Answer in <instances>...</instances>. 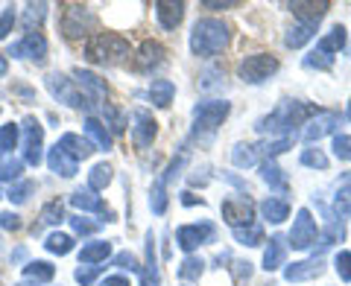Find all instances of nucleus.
<instances>
[{"label":"nucleus","mask_w":351,"mask_h":286,"mask_svg":"<svg viewBox=\"0 0 351 286\" xmlns=\"http://www.w3.org/2000/svg\"><path fill=\"white\" fill-rule=\"evenodd\" d=\"M228 38H232V32H228L223 21L199 18L191 32V53L199 59H214L217 53H223L228 47Z\"/></svg>","instance_id":"1"},{"label":"nucleus","mask_w":351,"mask_h":286,"mask_svg":"<svg viewBox=\"0 0 351 286\" xmlns=\"http://www.w3.org/2000/svg\"><path fill=\"white\" fill-rule=\"evenodd\" d=\"M132 56V47L123 36L114 32H97L85 44V59L91 64H120Z\"/></svg>","instance_id":"2"},{"label":"nucleus","mask_w":351,"mask_h":286,"mask_svg":"<svg viewBox=\"0 0 351 286\" xmlns=\"http://www.w3.org/2000/svg\"><path fill=\"white\" fill-rule=\"evenodd\" d=\"M232 105L226 100H205L196 103L193 108V135H214V131L226 123Z\"/></svg>","instance_id":"3"},{"label":"nucleus","mask_w":351,"mask_h":286,"mask_svg":"<svg viewBox=\"0 0 351 286\" xmlns=\"http://www.w3.org/2000/svg\"><path fill=\"white\" fill-rule=\"evenodd\" d=\"M97 27V18L88 6L82 3H68L62 9V32L68 38H91Z\"/></svg>","instance_id":"4"},{"label":"nucleus","mask_w":351,"mask_h":286,"mask_svg":"<svg viewBox=\"0 0 351 286\" xmlns=\"http://www.w3.org/2000/svg\"><path fill=\"white\" fill-rule=\"evenodd\" d=\"M21 135H24V140H21V149H24V164H29V167H38V164L44 161V126L29 114V117H24V123H21Z\"/></svg>","instance_id":"5"},{"label":"nucleus","mask_w":351,"mask_h":286,"mask_svg":"<svg viewBox=\"0 0 351 286\" xmlns=\"http://www.w3.org/2000/svg\"><path fill=\"white\" fill-rule=\"evenodd\" d=\"M276 73H278V59L269 56V53H255V56H246L240 62V79L249 85H261Z\"/></svg>","instance_id":"6"},{"label":"nucleus","mask_w":351,"mask_h":286,"mask_svg":"<svg viewBox=\"0 0 351 286\" xmlns=\"http://www.w3.org/2000/svg\"><path fill=\"white\" fill-rule=\"evenodd\" d=\"M316 237H319V225H316L313 213L307 211V207H302V211L295 213V219H293V228H290V237H287L290 243L287 246L304 251V248H311L316 243Z\"/></svg>","instance_id":"7"},{"label":"nucleus","mask_w":351,"mask_h":286,"mask_svg":"<svg viewBox=\"0 0 351 286\" xmlns=\"http://www.w3.org/2000/svg\"><path fill=\"white\" fill-rule=\"evenodd\" d=\"M219 211H223V219L232 225V231L255 222V202H252L249 196H228V199H223V205H219Z\"/></svg>","instance_id":"8"},{"label":"nucleus","mask_w":351,"mask_h":286,"mask_svg":"<svg viewBox=\"0 0 351 286\" xmlns=\"http://www.w3.org/2000/svg\"><path fill=\"white\" fill-rule=\"evenodd\" d=\"M44 85H47V91L56 96L59 103L71 105V108H88V103L82 100V94H80V88H76V82L68 79L64 73H50L47 79H44Z\"/></svg>","instance_id":"9"},{"label":"nucleus","mask_w":351,"mask_h":286,"mask_svg":"<svg viewBox=\"0 0 351 286\" xmlns=\"http://www.w3.org/2000/svg\"><path fill=\"white\" fill-rule=\"evenodd\" d=\"M217 231L211 222H193V225H182L176 231V243H179L182 251H196L205 243H214Z\"/></svg>","instance_id":"10"},{"label":"nucleus","mask_w":351,"mask_h":286,"mask_svg":"<svg viewBox=\"0 0 351 286\" xmlns=\"http://www.w3.org/2000/svg\"><path fill=\"white\" fill-rule=\"evenodd\" d=\"M9 56L15 59H32L36 64H44L47 62V38L41 36V32H29L21 41H15L12 47H9Z\"/></svg>","instance_id":"11"},{"label":"nucleus","mask_w":351,"mask_h":286,"mask_svg":"<svg viewBox=\"0 0 351 286\" xmlns=\"http://www.w3.org/2000/svg\"><path fill=\"white\" fill-rule=\"evenodd\" d=\"M73 82H76V88H80L82 100H85L88 105H100V103L106 100V82H103L97 73L76 68V70H73Z\"/></svg>","instance_id":"12"},{"label":"nucleus","mask_w":351,"mask_h":286,"mask_svg":"<svg viewBox=\"0 0 351 286\" xmlns=\"http://www.w3.org/2000/svg\"><path fill=\"white\" fill-rule=\"evenodd\" d=\"M132 120H135V126H132V140H135V146H138V149L152 146V140H156V135H158L156 117H152L147 108H135Z\"/></svg>","instance_id":"13"},{"label":"nucleus","mask_w":351,"mask_h":286,"mask_svg":"<svg viewBox=\"0 0 351 286\" xmlns=\"http://www.w3.org/2000/svg\"><path fill=\"white\" fill-rule=\"evenodd\" d=\"M71 205L76 207V211H82V213H100L103 216V222H114V211L108 205H103V199L97 196L94 190H73L71 193Z\"/></svg>","instance_id":"14"},{"label":"nucleus","mask_w":351,"mask_h":286,"mask_svg":"<svg viewBox=\"0 0 351 286\" xmlns=\"http://www.w3.org/2000/svg\"><path fill=\"white\" fill-rule=\"evenodd\" d=\"M339 123V114L337 112H319L313 120H307V126H304V143H316V140H322L325 135H334V129Z\"/></svg>","instance_id":"15"},{"label":"nucleus","mask_w":351,"mask_h":286,"mask_svg":"<svg viewBox=\"0 0 351 286\" xmlns=\"http://www.w3.org/2000/svg\"><path fill=\"white\" fill-rule=\"evenodd\" d=\"M325 272V260L322 257H311V260H299V263H290L284 269V281L290 283H304V281H313Z\"/></svg>","instance_id":"16"},{"label":"nucleus","mask_w":351,"mask_h":286,"mask_svg":"<svg viewBox=\"0 0 351 286\" xmlns=\"http://www.w3.org/2000/svg\"><path fill=\"white\" fill-rule=\"evenodd\" d=\"M167 56V53H164V47L158 41H144L138 47V56H135V70H141V73H152V70H158Z\"/></svg>","instance_id":"17"},{"label":"nucleus","mask_w":351,"mask_h":286,"mask_svg":"<svg viewBox=\"0 0 351 286\" xmlns=\"http://www.w3.org/2000/svg\"><path fill=\"white\" fill-rule=\"evenodd\" d=\"M287 9L299 21H304V24H319L325 18V12L331 9V3H328V0H295V3H290Z\"/></svg>","instance_id":"18"},{"label":"nucleus","mask_w":351,"mask_h":286,"mask_svg":"<svg viewBox=\"0 0 351 286\" xmlns=\"http://www.w3.org/2000/svg\"><path fill=\"white\" fill-rule=\"evenodd\" d=\"M287 239H284L281 234H276V237H269V246H267V251H263V269L267 272H276V269H281V266H287Z\"/></svg>","instance_id":"19"},{"label":"nucleus","mask_w":351,"mask_h":286,"mask_svg":"<svg viewBox=\"0 0 351 286\" xmlns=\"http://www.w3.org/2000/svg\"><path fill=\"white\" fill-rule=\"evenodd\" d=\"M47 167L56 172V175H62V179H73V175L80 172V164H76V161L68 155V152L59 146V143L47 152Z\"/></svg>","instance_id":"20"},{"label":"nucleus","mask_w":351,"mask_h":286,"mask_svg":"<svg viewBox=\"0 0 351 286\" xmlns=\"http://www.w3.org/2000/svg\"><path fill=\"white\" fill-rule=\"evenodd\" d=\"M82 129H85V138L91 140V146H94V149H103V152L112 149V131L106 129L103 120H97V117H85Z\"/></svg>","instance_id":"21"},{"label":"nucleus","mask_w":351,"mask_h":286,"mask_svg":"<svg viewBox=\"0 0 351 286\" xmlns=\"http://www.w3.org/2000/svg\"><path fill=\"white\" fill-rule=\"evenodd\" d=\"M59 146L68 152V155H71L76 164L85 161V158H91V152H94L91 140L82 138V135H73V131H68V135H62V138H59Z\"/></svg>","instance_id":"22"},{"label":"nucleus","mask_w":351,"mask_h":286,"mask_svg":"<svg viewBox=\"0 0 351 286\" xmlns=\"http://www.w3.org/2000/svg\"><path fill=\"white\" fill-rule=\"evenodd\" d=\"M156 18L164 29H176L184 18V3H173V0H156Z\"/></svg>","instance_id":"23"},{"label":"nucleus","mask_w":351,"mask_h":286,"mask_svg":"<svg viewBox=\"0 0 351 286\" xmlns=\"http://www.w3.org/2000/svg\"><path fill=\"white\" fill-rule=\"evenodd\" d=\"M112 257V243L108 239H94V243H88L80 248V266H97V263H106Z\"/></svg>","instance_id":"24"},{"label":"nucleus","mask_w":351,"mask_h":286,"mask_svg":"<svg viewBox=\"0 0 351 286\" xmlns=\"http://www.w3.org/2000/svg\"><path fill=\"white\" fill-rule=\"evenodd\" d=\"M261 216L267 219V222H272V225H281L284 219L290 216L287 199H278V196H269V199H263L261 202Z\"/></svg>","instance_id":"25"},{"label":"nucleus","mask_w":351,"mask_h":286,"mask_svg":"<svg viewBox=\"0 0 351 286\" xmlns=\"http://www.w3.org/2000/svg\"><path fill=\"white\" fill-rule=\"evenodd\" d=\"M144 274V286H161V274H158V260H156V237L147 234V260L141 266Z\"/></svg>","instance_id":"26"},{"label":"nucleus","mask_w":351,"mask_h":286,"mask_svg":"<svg viewBox=\"0 0 351 286\" xmlns=\"http://www.w3.org/2000/svg\"><path fill=\"white\" fill-rule=\"evenodd\" d=\"M316 36V24H304V21H295V24L287 29V36H284V44H287L290 50H299L304 47L307 41Z\"/></svg>","instance_id":"27"},{"label":"nucleus","mask_w":351,"mask_h":286,"mask_svg":"<svg viewBox=\"0 0 351 286\" xmlns=\"http://www.w3.org/2000/svg\"><path fill=\"white\" fill-rule=\"evenodd\" d=\"M176 96V85L170 79H152L149 82V100L156 108H167Z\"/></svg>","instance_id":"28"},{"label":"nucleus","mask_w":351,"mask_h":286,"mask_svg":"<svg viewBox=\"0 0 351 286\" xmlns=\"http://www.w3.org/2000/svg\"><path fill=\"white\" fill-rule=\"evenodd\" d=\"M112 181H114V170L108 164H94L91 172H88V190L94 193H103Z\"/></svg>","instance_id":"29"},{"label":"nucleus","mask_w":351,"mask_h":286,"mask_svg":"<svg viewBox=\"0 0 351 286\" xmlns=\"http://www.w3.org/2000/svg\"><path fill=\"white\" fill-rule=\"evenodd\" d=\"M64 219V205L59 202V199H53V202H47L41 207V213H38V222L32 225V234H38L41 231V225H59Z\"/></svg>","instance_id":"30"},{"label":"nucleus","mask_w":351,"mask_h":286,"mask_svg":"<svg viewBox=\"0 0 351 286\" xmlns=\"http://www.w3.org/2000/svg\"><path fill=\"white\" fill-rule=\"evenodd\" d=\"M24 278L36 281V283H47V281L56 278V266L47 263V260H32V263H27V266H24Z\"/></svg>","instance_id":"31"},{"label":"nucleus","mask_w":351,"mask_h":286,"mask_svg":"<svg viewBox=\"0 0 351 286\" xmlns=\"http://www.w3.org/2000/svg\"><path fill=\"white\" fill-rule=\"evenodd\" d=\"M44 18H47V3H27L24 15H21V27H24L29 36V32H38Z\"/></svg>","instance_id":"32"},{"label":"nucleus","mask_w":351,"mask_h":286,"mask_svg":"<svg viewBox=\"0 0 351 286\" xmlns=\"http://www.w3.org/2000/svg\"><path fill=\"white\" fill-rule=\"evenodd\" d=\"M21 172H24V158L0 155V181L18 184V181H21Z\"/></svg>","instance_id":"33"},{"label":"nucleus","mask_w":351,"mask_h":286,"mask_svg":"<svg viewBox=\"0 0 351 286\" xmlns=\"http://www.w3.org/2000/svg\"><path fill=\"white\" fill-rule=\"evenodd\" d=\"M261 179L269 184V190L287 193V175H284L272 161H263V164H261Z\"/></svg>","instance_id":"34"},{"label":"nucleus","mask_w":351,"mask_h":286,"mask_svg":"<svg viewBox=\"0 0 351 286\" xmlns=\"http://www.w3.org/2000/svg\"><path fill=\"white\" fill-rule=\"evenodd\" d=\"M44 248L50 251V255H71L73 251V237L71 234H62V231H53V234H47V239H44Z\"/></svg>","instance_id":"35"},{"label":"nucleus","mask_w":351,"mask_h":286,"mask_svg":"<svg viewBox=\"0 0 351 286\" xmlns=\"http://www.w3.org/2000/svg\"><path fill=\"white\" fill-rule=\"evenodd\" d=\"M316 47H319L322 53H328V56L334 59V53H339V50L346 47V29L337 24L331 32H328V36H322V38H319V44H316Z\"/></svg>","instance_id":"36"},{"label":"nucleus","mask_w":351,"mask_h":286,"mask_svg":"<svg viewBox=\"0 0 351 286\" xmlns=\"http://www.w3.org/2000/svg\"><path fill=\"white\" fill-rule=\"evenodd\" d=\"M232 234H234V239H237L240 246H261L263 243V228L258 222L243 225V228H234Z\"/></svg>","instance_id":"37"},{"label":"nucleus","mask_w":351,"mask_h":286,"mask_svg":"<svg viewBox=\"0 0 351 286\" xmlns=\"http://www.w3.org/2000/svg\"><path fill=\"white\" fill-rule=\"evenodd\" d=\"M232 161H234V167H240V170L255 167L258 164V149L249 146V143H237V146L232 149Z\"/></svg>","instance_id":"38"},{"label":"nucleus","mask_w":351,"mask_h":286,"mask_svg":"<svg viewBox=\"0 0 351 286\" xmlns=\"http://www.w3.org/2000/svg\"><path fill=\"white\" fill-rule=\"evenodd\" d=\"M18 140H21V126H15V123L0 126V155H12Z\"/></svg>","instance_id":"39"},{"label":"nucleus","mask_w":351,"mask_h":286,"mask_svg":"<svg viewBox=\"0 0 351 286\" xmlns=\"http://www.w3.org/2000/svg\"><path fill=\"white\" fill-rule=\"evenodd\" d=\"M149 207H152V213H158V216H164V213H167V184H164V179H161V175H158V181L152 184Z\"/></svg>","instance_id":"40"},{"label":"nucleus","mask_w":351,"mask_h":286,"mask_svg":"<svg viewBox=\"0 0 351 286\" xmlns=\"http://www.w3.org/2000/svg\"><path fill=\"white\" fill-rule=\"evenodd\" d=\"M290 146H293V138H278V140H263L255 149H261V155H267V161H272V158H278L281 152H287Z\"/></svg>","instance_id":"41"},{"label":"nucleus","mask_w":351,"mask_h":286,"mask_svg":"<svg viewBox=\"0 0 351 286\" xmlns=\"http://www.w3.org/2000/svg\"><path fill=\"white\" fill-rule=\"evenodd\" d=\"M29 193H36V181L24 179V181H18V184H12V187H9L6 199H9V202H15V205H24V202L29 199Z\"/></svg>","instance_id":"42"},{"label":"nucleus","mask_w":351,"mask_h":286,"mask_svg":"<svg viewBox=\"0 0 351 286\" xmlns=\"http://www.w3.org/2000/svg\"><path fill=\"white\" fill-rule=\"evenodd\" d=\"M68 222H71V228H73V234H80V237H91V234H97V231H100V225H103V222H91L88 216H71Z\"/></svg>","instance_id":"43"},{"label":"nucleus","mask_w":351,"mask_h":286,"mask_svg":"<svg viewBox=\"0 0 351 286\" xmlns=\"http://www.w3.org/2000/svg\"><path fill=\"white\" fill-rule=\"evenodd\" d=\"M202 266H205V263L199 257H184V263L179 266V278L182 281H199Z\"/></svg>","instance_id":"44"},{"label":"nucleus","mask_w":351,"mask_h":286,"mask_svg":"<svg viewBox=\"0 0 351 286\" xmlns=\"http://www.w3.org/2000/svg\"><path fill=\"white\" fill-rule=\"evenodd\" d=\"M103 117H106V126H108V131H114V135H120L129 123H126V117H123V112L120 108H112V105H106V112H103Z\"/></svg>","instance_id":"45"},{"label":"nucleus","mask_w":351,"mask_h":286,"mask_svg":"<svg viewBox=\"0 0 351 286\" xmlns=\"http://www.w3.org/2000/svg\"><path fill=\"white\" fill-rule=\"evenodd\" d=\"M343 237H346L343 222H337V219H331V222H328V228H325V234H322V248L334 246V243H343Z\"/></svg>","instance_id":"46"},{"label":"nucleus","mask_w":351,"mask_h":286,"mask_svg":"<svg viewBox=\"0 0 351 286\" xmlns=\"http://www.w3.org/2000/svg\"><path fill=\"white\" fill-rule=\"evenodd\" d=\"M331 64H334V59L331 56H328V53H322L319 47H316L313 53H307V59H304V68H316V70H328V68H331Z\"/></svg>","instance_id":"47"},{"label":"nucleus","mask_w":351,"mask_h":286,"mask_svg":"<svg viewBox=\"0 0 351 286\" xmlns=\"http://www.w3.org/2000/svg\"><path fill=\"white\" fill-rule=\"evenodd\" d=\"M302 164L304 167H313V170H328V155L322 149H304L302 152Z\"/></svg>","instance_id":"48"},{"label":"nucleus","mask_w":351,"mask_h":286,"mask_svg":"<svg viewBox=\"0 0 351 286\" xmlns=\"http://www.w3.org/2000/svg\"><path fill=\"white\" fill-rule=\"evenodd\" d=\"M334 269L339 274V281L348 283L351 281V251H339V255L334 257Z\"/></svg>","instance_id":"49"},{"label":"nucleus","mask_w":351,"mask_h":286,"mask_svg":"<svg viewBox=\"0 0 351 286\" xmlns=\"http://www.w3.org/2000/svg\"><path fill=\"white\" fill-rule=\"evenodd\" d=\"M114 266L123 269V272H141V266H144V263H141L135 255H132V251H120V255H114Z\"/></svg>","instance_id":"50"},{"label":"nucleus","mask_w":351,"mask_h":286,"mask_svg":"<svg viewBox=\"0 0 351 286\" xmlns=\"http://www.w3.org/2000/svg\"><path fill=\"white\" fill-rule=\"evenodd\" d=\"M103 274V266H80L73 272V278H76V283H82V286H91L97 278Z\"/></svg>","instance_id":"51"},{"label":"nucleus","mask_w":351,"mask_h":286,"mask_svg":"<svg viewBox=\"0 0 351 286\" xmlns=\"http://www.w3.org/2000/svg\"><path fill=\"white\" fill-rule=\"evenodd\" d=\"M334 207L339 216H351V187H339L334 196Z\"/></svg>","instance_id":"52"},{"label":"nucleus","mask_w":351,"mask_h":286,"mask_svg":"<svg viewBox=\"0 0 351 286\" xmlns=\"http://www.w3.org/2000/svg\"><path fill=\"white\" fill-rule=\"evenodd\" d=\"M334 155L339 161H351V138L348 135H334Z\"/></svg>","instance_id":"53"},{"label":"nucleus","mask_w":351,"mask_h":286,"mask_svg":"<svg viewBox=\"0 0 351 286\" xmlns=\"http://www.w3.org/2000/svg\"><path fill=\"white\" fill-rule=\"evenodd\" d=\"M12 27H15V12H12V6H6L3 12H0V41L9 38Z\"/></svg>","instance_id":"54"},{"label":"nucleus","mask_w":351,"mask_h":286,"mask_svg":"<svg viewBox=\"0 0 351 286\" xmlns=\"http://www.w3.org/2000/svg\"><path fill=\"white\" fill-rule=\"evenodd\" d=\"M0 231H21V216L12 211H0Z\"/></svg>","instance_id":"55"},{"label":"nucleus","mask_w":351,"mask_h":286,"mask_svg":"<svg viewBox=\"0 0 351 286\" xmlns=\"http://www.w3.org/2000/svg\"><path fill=\"white\" fill-rule=\"evenodd\" d=\"M237 6V0H202V9H211V12H223V9H234Z\"/></svg>","instance_id":"56"},{"label":"nucleus","mask_w":351,"mask_h":286,"mask_svg":"<svg viewBox=\"0 0 351 286\" xmlns=\"http://www.w3.org/2000/svg\"><path fill=\"white\" fill-rule=\"evenodd\" d=\"M100 286H132L126 274H108V278L100 281Z\"/></svg>","instance_id":"57"},{"label":"nucleus","mask_w":351,"mask_h":286,"mask_svg":"<svg viewBox=\"0 0 351 286\" xmlns=\"http://www.w3.org/2000/svg\"><path fill=\"white\" fill-rule=\"evenodd\" d=\"M249 274H252V263L237 260V263H234V278H237V281H243V278L249 281Z\"/></svg>","instance_id":"58"},{"label":"nucleus","mask_w":351,"mask_h":286,"mask_svg":"<svg viewBox=\"0 0 351 286\" xmlns=\"http://www.w3.org/2000/svg\"><path fill=\"white\" fill-rule=\"evenodd\" d=\"M6 70H9V59L3 56V53H0V79L6 76Z\"/></svg>","instance_id":"59"},{"label":"nucleus","mask_w":351,"mask_h":286,"mask_svg":"<svg viewBox=\"0 0 351 286\" xmlns=\"http://www.w3.org/2000/svg\"><path fill=\"white\" fill-rule=\"evenodd\" d=\"M182 202H184V205H196V202H199V199H196V196H193V193H182Z\"/></svg>","instance_id":"60"},{"label":"nucleus","mask_w":351,"mask_h":286,"mask_svg":"<svg viewBox=\"0 0 351 286\" xmlns=\"http://www.w3.org/2000/svg\"><path fill=\"white\" fill-rule=\"evenodd\" d=\"M18 286H38L36 281H24V283H18Z\"/></svg>","instance_id":"61"},{"label":"nucleus","mask_w":351,"mask_h":286,"mask_svg":"<svg viewBox=\"0 0 351 286\" xmlns=\"http://www.w3.org/2000/svg\"><path fill=\"white\" fill-rule=\"evenodd\" d=\"M346 114H348V120H351V100H348V112H346Z\"/></svg>","instance_id":"62"}]
</instances>
